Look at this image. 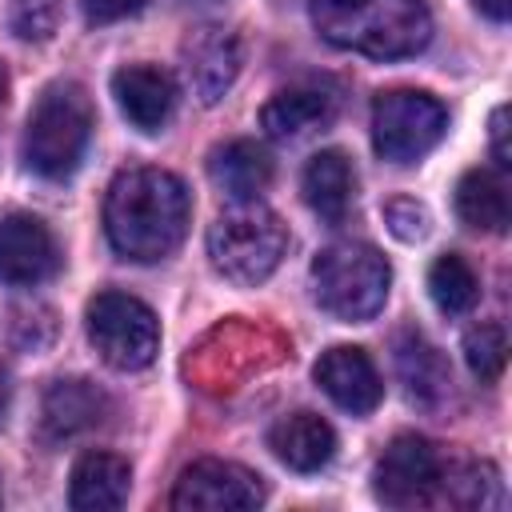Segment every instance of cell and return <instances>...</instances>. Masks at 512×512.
I'll return each mask as SVG.
<instances>
[{
  "instance_id": "10",
  "label": "cell",
  "mask_w": 512,
  "mask_h": 512,
  "mask_svg": "<svg viewBox=\"0 0 512 512\" xmlns=\"http://www.w3.org/2000/svg\"><path fill=\"white\" fill-rule=\"evenodd\" d=\"M60 248L52 228L32 212L0 216V280L12 288H32L56 276Z\"/></svg>"
},
{
  "instance_id": "8",
  "label": "cell",
  "mask_w": 512,
  "mask_h": 512,
  "mask_svg": "<svg viewBox=\"0 0 512 512\" xmlns=\"http://www.w3.org/2000/svg\"><path fill=\"white\" fill-rule=\"evenodd\" d=\"M448 464L452 460H444V452L432 440L404 432L376 460V500H384L388 508L444 504Z\"/></svg>"
},
{
  "instance_id": "5",
  "label": "cell",
  "mask_w": 512,
  "mask_h": 512,
  "mask_svg": "<svg viewBox=\"0 0 512 512\" xmlns=\"http://www.w3.org/2000/svg\"><path fill=\"white\" fill-rule=\"evenodd\" d=\"M392 268L364 240H336L312 260V288L324 312L360 324L372 320L388 300Z\"/></svg>"
},
{
  "instance_id": "23",
  "label": "cell",
  "mask_w": 512,
  "mask_h": 512,
  "mask_svg": "<svg viewBox=\"0 0 512 512\" xmlns=\"http://www.w3.org/2000/svg\"><path fill=\"white\" fill-rule=\"evenodd\" d=\"M464 360L472 368V376L480 384L500 380L504 364H508V336L500 324H472L464 332Z\"/></svg>"
},
{
  "instance_id": "12",
  "label": "cell",
  "mask_w": 512,
  "mask_h": 512,
  "mask_svg": "<svg viewBox=\"0 0 512 512\" xmlns=\"http://www.w3.org/2000/svg\"><path fill=\"white\" fill-rule=\"evenodd\" d=\"M312 376L324 388V396L332 404H340L344 412H352V416H368L384 396V384H380V372H376L372 356L364 348H352V344L328 348L316 360Z\"/></svg>"
},
{
  "instance_id": "13",
  "label": "cell",
  "mask_w": 512,
  "mask_h": 512,
  "mask_svg": "<svg viewBox=\"0 0 512 512\" xmlns=\"http://www.w3.org/2000/svg\"><path fill=\"white\" fill-rule=\"evenodd\" d=\"M112 96L124 120L140 132H160L176 108V84L156 64H124L112 76Z\"/></svg>"
},
{
  "instance_id": "18",
  "label": "cell",
  "mask_w": 512,
  "mask_h": 512,
  "mask_svg": "<svg viewBox=\"0 0 512 512\" xmlns=\"http://www.w3.org/2000/svg\"><path fill=\"white\" fill-rule=\"evenodd\" d=\"M268 448L292 472H320L332 460V452H336V432L316 412H292V416L272 424Z\"/></svg>"
},
{
  "instance_id": "29",
  "label": "cell",
  "mask_w": 512,
  "mask_h": 512,
  "mask_svg": "<svg viewBox=\"0 0 512 512\" xmlns=\"http://www.w3.org/2000/svg\"><path fill=\"white\" fill-rule=\"evenodd\" d=\"M8 400H12V384H8V376L0 372V420H4V412H8Z\"/></svg>"
},
{
  "instance_id": "21",
  "label": "cell",
  "mask_w": 512,
  "mask_h": 512,
  "mask_svg": "<svg viewBox=\"0 0 512 512\" xmlns=\"http://www.w3.org/2000/svg\"><path fill=\"white\" fill-rule=\"evenodd\" d=\"M456 212H460L464 224H472L480 232H504L508 220H512L504 176L488 172V168L464 172L460 184H456Z\"/></svg>"
},
{
  "instance_id": "30",
  "label": "cell",
  "mask_w": 512,
  "mask_h": 512,
  "mask_svg": "<svg viewBox=\"0 0 512 512\" xmlns=\"http://www.w3.org/2000/svg\"><path fill=\"white\" fill-rule=\"evenodd\" d=\"M4 84H8V80H4V68H0V100H4Z\"/></svg>"
},
{
  "instance_id": "4",
  "label": "cell",
  "mask_w": 512,
  "mask_h": 512,
  "mask_svg": "<svg viewBox=\"0 0 512 512\" xmlns=\"http://www.w3.org/2000/svg\"><path fill=\"white\" fill-rule=\"evenodd\" d=\"M288 248L284 220L260 200H232L208 228V260L232 284L268 280Z\"/></svg>"
},
{
  "instance_id": "16",
  "label": "cell",
  "mask_w": 512,
  "mask_h": 512,
  "mask_svg": "<svg viewBox=\"0 0 512 512\" xmlns=\"http://www.w3.org/2000/svg\"><path fill=\"white\" fill-rule=\"evenodd\" d=\"M300 192L308 200V208L324 220V224H344V216L352 212L356 200V172L352 160L340 148H324L304 164L300 176Z\"/></svg>"
},
{
  "instance_id": "11",
  "label": "cell",
  "mask_w": 512,
  "mask_h": 512,
  "mask_svg": "<svg viewBox=\"0 0 512 512\" xmlns=\"http://www.w3.org/2000/svg\"><path fill=\"white\" fill-rule=\"evenodd\" d=\"M180 60L200 104H216L240 76V40L224 24H200L180 44Z\"/></svg>"
},
{
  "instance_id": "1",
  "label": "cell",
  "mask_w": 512,
  "mask_h": 512,
  "mask_svg": "<svg viewBox=\"0 0 512 512\" xmlns=\"http://www.w3.org/2000/svg\"><path fill=\"white\" fill-rule=\"evenodd\" d=\"M192 220V196L168 168H128L108 184L104 232L108 244L136 264L164 260L180 248Z\"/></svg>"
},
{
  "instance_id": "26",
  "label": "cell",
  "mask_w": 512,
  "mask_h": 512,
  "mask_svg": "<svg viewBox=\"0 0 512 512\" xmlns=\"http://www.w3.org/2000/svg\"><path fill=\"white\" fill-rule=\"evenodd\" d=\"M148 0H84V16L88 24H116L124 16H136Z\"/></svg>"
},
{
  "instance_id": "28",
  "label": "cell",
  "mask_w": 512,
  "mask_h": 512,
  "mask_svg": "<svg viewBox=\"0 0 512 512\" xmlns=\"http://www.w3.org/2000/svg\"><path fill=\"white\" fill-rule=\"evenodd\" d=\"M472 4H476L480 16H488V20H496V24H504L508 12H512V0H472Z\"/></svg>"
},
{
  "instance_id": "3",
  "label": "cell",
  "mask_w": 512,
  "mask_h": 512,
  "mask_svg": "<svg viewBox=\"0 0 512 512\" xmlns=\"http://www.w3.org/2000/svg\"><path fill=\"white\" fill-rule=\"evenodd\" d=\"M92 100L80 84H48L24 124V164L44 180H68L92 140Z\"/></svg>"
},
{
  "instance_id": "22",
  "label": "cell",
  "mask_w": 512,
  "mask_h": 512,
  "mask_svg": "<svg viewBox=\"0 0 512 512\" xmlns=\"http://www.w3.org/2000/svg\"><path fill=\"white\" fill-rule=\"evenodd\" d=\"M428 296L444 316H464L480 300V280L464 256L444 252L428 268Z\"/></svg>"
},
{
  "instance_id": "25",
  "label": "cell",
  "mask_w": 512,
  "mask_h": 512,
  "mask_svg": "<svg viewBox=\"0 0 512 512\" xmlns=\"http://www.w3.org/2000/svg\"><path fill=\"white\" fill-rule=\"evenodd\" d=\"M384 224H388V232H392L396 240H404V244L424 240V232H428V208H424L420 200H412V196H392V200L384 204Z\"/></svg>"
},
{
  "instance_id": "19",
  "label": "cell",
  "mask_w": 512,
  "mask_h": 512,
  "mask_svg": "<svg viewBox=\"0 0 512 512\" xmlns=\"http://www.w3.org/2000/svg\"><path fill=\"white\" fill-rule=\"evenodd\" d=\"M396 376L408 388V400H416L424 408H436L448 396V384H452L444 352L432 340H424L420 332H400L396 336Z\"/></svg>"
},
{
  "instance_id": "2",
  "label": "cell",
  "mask_w": 512,
  "mask_h": 512,
  "mask_svg": "<svg viewBox=\"0 0 512 512\" xmlns=\"http://www.w3.org/2000/svg\"><path fill=\"white\" fill-rule=\"evenodd\" d=\"M308 16L328 44L372 60L416 56L432 40L424 0H308Z\"/></svg>"
},
{
  "instance_id": "20",
  "label": "cell",
  "mask_w": 512,
  "mask_h": 512,
  "mask_svg": "<svg viewBox=\"0 0 512 512\" xmlns=\"http://www.w3.org/2000/svg\"><path fill=\"white\" fill-rule=\"evenodd\" d=\"M208 176L232 200H256L272 184V156L256 140H228L208 156Z\"/></svg>"
},
{
  "instance_id": "15",
  "label": "cell",
  "mask_w": 512,
  "mask_h": 512,
  "mask_svg": "<svg viewBox=\"0 0 512 512\" xmlns=\"http://www.w3.org/2000/svg\"><path fill=\"white\" fill-rule=\"evenodd\" d=\"M112 400L104 388H96L92 380H52L44 400H40V428L48 440H72L80 432H92L96 424H104Z\"/></svg>"
},
{
  "instance_id": "9",
  "label": "cell",
  "mask_w": 512,
  "mask_h": 512,
  "mask_svg": "<svg viewBox=\"0 0 512 512\" xmlns=\"http://www.w3.org/2000/svg\"><path fill=\"white\" fill-rule=\"evenodd\" d=\"M256 504H264V480L232 460H196L172 488V508L180 512H244Z\"/></svg>"
},
{
  "instance_id": "17",
  "label": "cell",
  "mask_w": 512,
  "mask_h": 512,
  "mask_svg": "<svg viewBox=\"0 0 512 512\" xmlns=\"http://www.w3.org/2000/svg\"><path fill=\"white\" fill-rule=\"evenodd\" d=\"M132 488V468L124 456L116 452H84L72 464V484H68V500L80 512H112L128 500Z\"/></svg>"
},
{
  "instance_id": "14",
  "label": "cell",
  "mask_w": 512,
  "mask_h": 512,
  "mask_svg": "<svg viewBox=\"0 0 512 512\" xmlns=\"http://www.w3.org/2000/svg\"><path fill=\"white\" fill-rule=\"evenodd\" d=\"M340 108V96L328 88V84H316V80H304V84H292V88H280L264 108H260V128L272 136V140H300L324 124H332Z\"/></svg>"
},
{
  "instance_id": "7",
  "label": "cell",
  "mask_w": 512,
  "mask_h": 512,
  "mask_svg": "<svg viewBox=\"0 0 512 512\" xmlns=\"http://www.w3.org/2000/svg\"><path fill=\"white\" fill-rule=\"evenodd\" d=\"M88 340L96 348V356L116 368V372H136V368H148L156 360V348H160V324H156V312L128 296V292H96L88 300Z\"/></svg>"
},
{
  "instance_id": "24",
  "label": "cell",
  "mask_w": 512,
  "mask_h": 512,
  "mask_svg": "<svg viewBox=\"0 0 512 512\" xmlns=\"http://www.w3.org/2000/svg\"><path fill=\"white\" fill-rule=\"evenodd\" d=\"M60 16H64V0H16L8 24L20 40H48L60 28Z\"/></svg>"
},
{
  "instance_id": "27",
  "label": "cell",
  "mask_w": 512,
  "mask_h": 512,
  "mask_svg": "<svg viewBox=\"0 0 512 512\" xmlns=\"http://www.w3.org/2000/svg\"><path fill=\"white\" fill-rule=\"evenodd\" d=\"M488 132H492V160H496V168H508L512 164V152H508V108L504 104L492 112Z\"/></svg>"
},
{
  "instance_id": "6",
  "label": "cell",
  "mask_w": 512,
  "mask_h": 512,
  "mask_svg": "<svg viewBox=\"0 0 512 512\" xmlns=\"http://www.w3.org/2000/svg\"><path fill=\"white\" fill-rule=\"evenodd\" d=\"M448 128V112L432 92L388 88L372 100V148L388 164H416Z\"/></svg>"
}]
</instances>
